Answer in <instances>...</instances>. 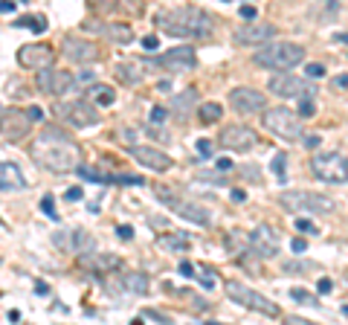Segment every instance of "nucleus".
<instances>
[{"mask_svg":"<svg viewBox=\"0 0 348 325\" xmlns=\"http://www.w3.org/2000/svg\"><path fill=\"white\" fill-rule=\"evenodd\" d=\"M32 160L53 174H70L81 166V145L58 125H44L29 148Z\"/></svg>","mask_w":348,"mask_h":325,"instance_id":"nucleus-1","label":"nucleus"},{"mask_svg":"<svg viewBox=\"0 0 348 325\" xmlns=\"http://www.w3.org/2000/svg\"><path fill=\"white\" fill-rule=\"evenodd\" d=\"M157 29L171 38H209L215 29V18L209 12L197 9V6H177V9H166L157 15Z\"/></svg>","mask_w":348,"mask_h":325,"instance_id":"nucleus-2","label":"nucleus"},{"mask_svg":"<svg viewBox=\"0 0 348 325\" xmlns=\"http://www.w3.org/2000/svg\"><path fill=\"white\" fill-rule=\"evenodd\" d=\"M305 61V47L293 41H279V44H261V50L252 53V64L261 70L290 73L293 67Z\"/></svg>","mask_w":348,"mask_h":325,"instance_id":"nucleus-3","label":"nucleus"},{"mask_svg":"<svg viewBox=\"0 0 348 325\" xmlns=\"http://www.w3.org/2000/svg\"><path fill=\"white\" fill-rule=\"evenodd\" d=\"M279 203L287 212H308V215H328L334 212V198L322 195V192H311V189H290L279 195Z\"/></svg>","mask_w":348,"mask_h":325,"instance_id":"nucleus-4","label":"nucleus"},{"mask_svg":"<svg viewBox=\"0 0 348 325\" xmlns=\"http://www.w3.org/2000/svg\"><path fill=\"white\" fill-rule=\"evenodd\" d=\"M223 290H226V299H232L235 305L247 308V311H256L261 316H270V319H276L282 311H279L276 302H270L267 296H261L259 290H252L250 285H244L238 279H226L223 282Z\"/></svg>","mask_w":348,"mask_h":325,"instance_id":"nucleus-5","label":"nucleus"},{"mask_svg":"<svg viewBox=\"0 0 348 325\" xmlns=\"http://www.w3.org/2000/svg\"><path fill=\"white\" fill-rule=\"evenodd\" d=\"M264 128H267L270 134H276L279 140H285V143H302V117L290 108H267V113L261 117Z\"/></svg>","mask_w":348,"mask_h":325,"instance_id":"nucleus-6","label":"nucleus"},{"mask_svg":"<svg viewBox=\"0 0 348 325\" xmlns=\"http://www.w3.org/2000/svg\"><path fill=\"white\" fill-rule=\"evenodd\" d=\"M311 172L313 177H319L325 183H348V157L337 151H322V154H313L311 160Z\"/></svg>","mask_w":348,"mask_h":325,"instance_id":"nucleus-7","label":"nucleus"},{"mask_svg":"<svg viewBox=\"0 0 348 325\" xmlns=\"http://www.w3.org/2000/svg\"><path fill=\"white\" fill-rule=\"evenodd\" d=\"M55 117L61 119V122H67L70 128H90V125H99V122H102L99 108L90 105L87 99L58 102V105H55Z\"/></svg>","mask_w":348,"mask_h":325,"instance_id":"nucleus-8","label":"nucleus"},{"mask_svg":"<svg viewBox=\"0 0 348 325\" xmlns=\"http://www.w3.org/2000/svg\"><path fill=\"white\" fill-rule=\"evenodd\" d=\"M157 198H160L174 215H180L183 221H189V224H197V226H209V224H212V215H209L203 206H197V203H192V200L177 198V195H171V192L163 189V186H157Z\"/></svg>","mask_w":348,"mask_h":325,"instance_id":"nucleus-9","label":"nucleus"},{"mask_svg":"<svg viewBox=\"0 0 348 325\" xmlns=\"http://www.w3.org/2000/svg\"><path fill=\"white\" fill-rule=\"evenodd\" d=\"M267 90L273 96H279V99H299V96H313L316 87L308 79H299L293 73H276L267 81Z\"/></svg>","mask_w":348,"mask_h":325,"instance_id":"nucleus-10","label":"nucleus"},{"mask_svg":"<svg viewBox=\"0 0 348 325\" xmlns=\"http://www.w3.org/2000/svg\"><path fill=\"white\" fill-rule=\"evenodd\" d=\"M151 67L157 70H166V73H186V70H195L197 67V55H195V47H174L169 53L163 55H154L151 58Z\"/></svg>","mask_w":348,"mask_h":325,"instance_id":"nucleus-11","label":"nucleus"},{"mask_svg":"<svg viewBox=\"0 0 348 325\" xmlns=\"http://www.w3.org/2000/svg\"><path fill=\"white\" fill-rule=\"evenodd\" d=\"M35 84L47 96H64L76 87V76L67 70H58V67H44V70L35 73Z\"/></svg>","mask_w":348,"mask_h":325,"instance_id":"nucleus-12","label":"nucleus"},{"mask_svg":"<svg viewBox=\"0 0 348 325\" xmlns=\"http://www.w3.org/2000/svg\"><path fill=\"white\" fill-rule=\"evenodd\" d=\"M29 128H32V119L27 117V110L6 108L0 113V136L6 143H20L29 134Z\"/></svg>","mask_w":348,"mask_h":325,"instance_id":"nucleus-13","label":"nucleus"},{"mask_svg":"<svg viewBox=\"0 0 348 325\" xmlns=\"http://www.w3.org/2000/svg\"><path fill=\"white\" fill-rule=\"evenodd\" d=\"M279 29L273 24H264V20H250L247 27L235 29L232 32V44L238 47H259V44H267L270 38H276Z\"/></svg>","mask_w":348,"mask_h":325,"instance_id":"nucleus-14","label":"nucleus"},{"mask_svg":"<svg viewBox=\"0 0 348 325\" xmlns=\"http://www.w3.org/2000/svg\"><path fill=\"white\" fill-rule=\"evenodd\" d=\"M229 105L235 108V113H261L267 110V96L261 90H252V87H235L229 90Z\"/></svg>","mask_w":348,"mask_h":325,"instance_id":"nucleus-15","label":"nucleus"},{"mask_svg":"<svg viewBox=\"0 0 348 325\" xmlns=\"http://www.w3.org/2000/svg\"><path fill=\"white\" fill-rule=\"evenodd\" d=\"M256 143H259V136H256V131H252L250 125H226L221 131V145L226 148V151H250V148H256Z\"/></svg>","mask_w":348,"mask_h":325,"instance_id":"nucleus-16","label":"nucleus"},{"mask_svg":"<svg viewBox=\"0 0 348 325\" xmlns=\"http://www.w3.org/2000/svg\"><path fill=\"white\" fill-rule=\"evenodd\" d=\"M55 61V50L47 44H24L18 50V64L27 67V70H44V67H53Z\"/></svg>","mask_w":348,"mask_h":325,"instance_id":"nucleus-17","label":"nucleus"},{"mask_svg":"<svg viewBox=\"0 0 348 325\" xmlns=\"http://www.w3.org/2000/svg\"><path fill=\"white\" fill-rule=\"evenodd\" d=\"M61 53H64V58H70L73 64H90V61H96L99 55H102L93 41H87V38H76V35L64 38Z\"/></svg>","mask_w":348,"mask_h":325,"instance_id":"nucleus-18","label":"nucleus"},{"mask_svg":"<svg viewBox=\"0 0 348 325\" xmlns=\"http://www.w3.org/2000/svg\"><path fill=\"white\" fill-rule=\"evenodd\" d=\"M131 160H136L140 166L151 169V172H169L174 160L166 151L154 148V145H131Z\"/></svg>","mask_w":348,"mask_h":325,"instance_id":"nucleus-19","label":"nucleus"},{"mask_svg":"<svg viewBox=\"0 0 348 325\" xmlns=\"http://www.w3.org/2000/svg\"><path fill=\"white\" fill-rule=\"evenodd\" d=\"M250 253H256L259 259H276L279 253V233L273 226H256L250 233Z\"/></svg>","mask_w":348,"mask_h":325,"instance_id":"nucleus-20","label":"nucleus"},{"mask_svg":"<svg viewBox=\"0 0 348 325\" xmlns=\"http://www.w3.org/2000/svg\"><path fill=\"white\" fill-rule=\"evenodd\" d=\"M87 32H96V35H105L107 41H113L119 47H128L134 41V29L131 24H102V20H87L84 24Z\"/></svg>","mask_w":348,"mask_h":325,"instance_id":"nucleus-21","label":"nucleus"},{"mask_svg":"<svg viewBox=\"0 0 348 325\" xmlns=\"http://www.w3.org/2000/svg\"><path fill=\"white\" fill-rule=\"evenodd\" d=\"M79 267H84L90 273H110V270L122 267V259L113 253H96V250H90V253H79Z\"/></svg>","mask_w":348,"mask_h":325,"instance_id":"nucleus-22","label":"nucleus"},{"mask_svg":"<svg viewBox=\"0 0 348 325\" xmlns=\"http://www.w3.org/2000/svg\"><path fill=\"white\" fill-rule=\"evenodd\" d=\"M157 247L166 250V253H186L192 247V235L189 233H166V235H157Z\"/></svg>","mask_w":348,"mask_h":325,"instance_id":"nucleus-23","label":"nucleus"},{"mask_svg":"<svg viewBox=\"0 0 348 325\" xmlns=\"http://www.w3.org/2000/svg\"><path fill=\"white\" fill-rule=\"evenodd\" d=\"M0 189H27V177L15 163H0Z\"/></svg>","mask_w":348,"mask_h":325,"instance_id":"nucleus-24","label":"nucleus"},{"mask_svg":"<svg viewBox=\"0 0 348 325\" xmlns=\"http://www.w3.org/2000/svg\"><path fill=\"white\" fill-rule=\"evenodd\" d=\"M113 76H116V81H122V84H140V81L145 79V70L136 61H119L113 67Z\"/></svg>","mask_w":348,"mask_h":325,"instance_id":"nucleus-25","label":"nucleus"},{"mask_svg":"<svg viewBox=\"0 0 348 325\" xmlns=\"http://www.w3.org/2000/svg\"><path fill=\"white\" fill-rule=\"evenodd\" d=\"M195 102H197V90H195V87H186L183 93L174 96L171 110L177 113V119H189V113H195Z\"/></svg>","mask_w":348,"mask_h":325,"instance_id":"nucleus-26","label":"nucleus"},{"mask_svg":"<svg viewBox=\"0 0 348 325\" xmlns=\"http://www.w3.org/2000/svg\"><path fill=\"white\" fill-rule=\"evenodd\" d=\"M122 288L125 290H131V293H148V288H151V282H148V276L145 273H140V270H128V273H122Z\"/></svg>","mask_w":348,"mask_h":325,"instance_id":"nucleus-27","label":"nucleus"},{"mask_svg":"<svg viewBox=\"0 0 348 325\" xmlns=\"http://www.w3.org/2000/svg\"><path fill=\"white\" fill-rule=\"evenodd\" d=\"M223 117V108L218 102H203L200 108H197V119L203 122V125H215V122H221Z\"/></svg>","mask_w":348,"mask_h":325,"instance_id":"nucleus-28","label":"nucleus"},{"mask_svg":"<svg viewBox=\"0 0 348 325\" xmlns=\"http://www.w3.org/2000/svg\"><path fill=\"white\" fill-rule=\"evenodd\" d=\"M226 247H229V253H244V247L250 250V235H244L241 229H229L226 233Z\"/></svg>","mask_w":348,"mask_h":325,"instance_id":"nucleus-29","label":"nucleus"},{"mask_svg":"<svg viewBox=\"0 0 348 325\" xmlns=\"http://www.w3.org/2000/svg\"><path fill=\"white\" fill-rule=\"evenodd\" d=\"M84 96H96L99 108H107V105H113V99H116V93L110 90V87H102V84H93V87H87V90H84Z\"/></svg>","mask_w":348,"mask_h":325,"instance_id":"nucleus-30","label":"nucleus"},{"mask_svg":"<svg viewBox=\"0 0 348 325\" xmlns=\"http://www.w3.org/2000/svg\"><path fill=\"white\" fill-rule=\"evenodd\" d=\"M76 174H79L81 180H87V183H99V186H107V177H110V174L99 172V169H93V166H79V169H76Z\"/></svg>","mask_w":348,"mask_h":325,"instance_id":"nucleus-31","label":"nucleus"},{"mask_svg":"<svg viewBox=\"0 0 348 325\" xmlns=\"http://www.w3.org/2000/svg\"><path fill=\"white\" fill-rule=\"evenodd\" d=\"M12 24H15V27H27V29H32L35 35H44V32H47V27H50V24H47V18H41V15H35V18L29 15V18L12 20Z\"/></svg>","mask_w":348,"mask_h":325,"instance_id":"nucleus-32","label":"nucleus"},{"mask_svg":"<svg viewBox=\"0 0 348 325\" xmlns=\"http://www.w3.org/2000/svg\"><path fill=\"white\" fill-rule=\"evenodd\" d=\"M107 186H145V180L140 174H110Z\"/></svg>","mask_w":348,"mask_h":325,"instance_id":"nucleus-33","label":"nucleus"},{"mask_svg":"<svg viewBox=\"0 0 348 325\" xmlns=\"http://www.w3.org/2000/svg\"><path fill=\"white\" fill-rule=\"evenodd\" d=\"M87 6L96 15H110V12L119 9V0H87Z\"/></svg>","mask_w":348,"mask_h":325,"instance_id":"nucleus-34","label":"nucleus"},{"mask_svg":"<svg viewBox=\"0 0 348 325\" xmlns=\"http://www.w3.org/2000/svg\"><path fill=\"white\" fill-rule=\"evenodd\" d=\"M293 229H296L299 235H313V238L319 235V229H316V224H313L311 218H296V221H293Z\"/></svg>","mask_w":348,"mask_h":325,"instance_id":"nucleus-35","label":"nucleus"},{"mask_svg":"<svg viewBox=\"0 0 348 325\" xmlns=\"http://www.w3.org/2000/svg\"><path fill=\"white\" fill-rule=\"evenodd\" d=\"M296 113L302 119H311L313 113H316V102H313V96H299V108H296Z\"/></svg>","mask_w":348,"mask_h":325,"instance_id":"nucleus-36","label":"nucleus"},{"mask_svg":"<svg viewBox=\"0 0 348 325\" xmlns=\"http://www.w3.org/2000/svg\"><path fill=\"white\" fill-rule=\"evenodd\" d=\"M270 169H273V174L279 177V183H285V169H287V154H276L273 157V163H270Z\"/></svg>","mask_w":348,"mask_h":325,"instance_id":"nucleus-37","label":"nucleus"},{"mask_svg":"<svg viewBox=\"0 0 348 325\" xmlns=\"http://www.w3.org/2000/svg\"><path fill=\"white\" fill-rule=\"evenodd\" d=\"M290 299L299 302V305H316V299H313L305 288H290Z\"/></svg>","mask_w":348,"mask_h":325,"instance_id":"nucleus-38","label":"nucleus"},{"mask_svg":"<svg viewBox=\"0 0 348 325\" xmlns=\"http://www.w3.org/2000/svg\"><path fill=\"white\" fill-rule=\"evenodd\" d=\"M41 212H44L47 218L58 221V212H55V200H53V195H44V198H41Z\"/></svg>","mask_w":348,"mask_h":325,"instance_id":"nucleus-39","label":"nucleus"},{"mask_svg":"<svg viewBox=\"0 0 348 325\" xmlns=\"http://www.w3.org/2000/svg\"><path fill=\"white\" fill-rule=\"evenodd\" d=\"M140 316H143V319H151V322H160V325H169V322H171L169 316L160 314V311H154V308H145V311H143Z\"/></svg>","mask_w":348,"mask_h":325,"instance_id":"nucleus-40","label":"nucleus"},{"mask_svg":"<svg viewBox=\"0 0 348 325\" xmlns=\"http://www.w3.org/2000/svg\"><path fill=\"white\" fill-rule=\"evenodd\" d=\"M148 119H151L154 125H160V122H166V119H169V110L163 108V105H154L151 113H148Z\"/></svg>","mask_w":348,"mask_h":325,"instance_id":"nucleus-41","label":"nucleus"},{"mask_svg":"<svg viewBox=\"0 0 348 325\" xmlns=\"http://www.w3.org/2000/svg\"><path fill=\"white\" fill-rule=\"evenodd\" d=\"M197 180H203V183H215V186L226 183V180L221 177V174H215V172H197Z\"/></svg>","mask_w":348,"mask_h":325,"instance_id":"nucleus-42","label":"nucleus"},{"mask_svg":"<svg viewBox=\"0 0 348 325\" xmlns=\"http://www.w3.org/2000/svg\"><path fill=\"white\" fill-rule=\"evenodd\" d=\"M285 270L287 273H302V270H313V264L311 262H287Z\"/></svg>","mask_w":348,"mask_h":325,"instance_id":"nucleus-43","label":"nucleus"},{"mask_svg":"<svg viewBox=\"0 0 348 325\" xmlns=\"http://www.w3.org/2000/svg\"><path fill=\"white\" fill-rule=\"evenodd\" d=\"M140 47H143L145 53H154V50L160 47V38H157V35H145L143 41H140Z\"/></svg>","mask_w":348,"mask_h":325,"instance_id":"nucleus-44","label":"nucleus"},{"mask_svg":"<svg viewBox=\"0 0 348 325\" xmlns=\"http://www.w3.org/2000/svg\"><path fill=\"white\" fill-rule=\"evenodd\" d=\"M305 76H308V79H322V76H325V67H322V64H308V67H305Z\"/></svg>","mask_w":348,"mask_h":325,"instance_id":"nucleus-45","label":"nucleus"},{"mask_svg":"<svg viewBox=\"0 0 348 325\" xmlns=\"http://www.w3.org/2000/svg\"><path fill=\"white\" fill-rule=\"evenodd\" d=\"M116 235H119L122 241H131V238H134V226H131V224H119V226H116Z\"/></svg>","mask_w":348,"mask_h":325,"instance_id":"nucleus-46","label":"nucleus"},{"mask_svg":"<svg viewBox=\"0 0 348 325\" xmlns=\"http://www.w3.org/2000/svg\"><path fill=\"white\" fill-rule=\"evenodd\" d=\"M331 87H334V90H345V87H348V73L334 76V79H331Z\"/></svg>","mask_w":348,"mask_h":325,"instance_id":"nucleus-47","label":"nucleus"},{"mask_svg":"<svg viewBox=\"0 0 348 325\" xmlns=\"http://www.w3.org/2000/svg\"><path fill=\"white\" fill-rule=\"evenodd\" d=\"M319 143H322V136H316V134H305L302 136V145L305 148H311V151L313 148H319Z\"/></svg>","mask_w":348,"mask_h":325,"instance_id":"nucleus-48","label":"nucleus"},{"mask_svg":"<svg viewBox=\"0 0 348 325\" xmlns=\"http://www.w3.org/2000/svg\"><path fill=\"white\" fill-rule=\"evenodd\" d=\"M177 270H180V276H186V279H195V264H192V262H180V267H177Z\"/></svg>","mask_w":348,"mask_h":325,"instance_id":"nucleus-49","label":"nucleus"},{"mask_svg":"<svg viewBox=\"0 0 348 325\" xmlns=\"http://www.w3.org/2000/svg\"><path fill=\"white\" fill-rule=\"evenodd\" d=\"M81 195H84V192H81V186H73V189H67V192H64V200H70V203H76V200H81Z\"/></svg>","mask_w":348,"mask_h":325,"instance_id":"nucleus-50","label":"nucleus"},{"mask_svg":"<svg viewBox=\"0 0 348 325\" xmlns=\"http://www.w3.org/2000/svg\"><path fill=\"white\" fill-rule=\"evenodd\" d=\"M197 154L200 157H212V143L209 140H197Z\"/></svg>","mask_w":348,"mask_h":325,"instance_id":"nucleus-51","label":"nucleus"},{"mask_svg":"<svg viewBox=\"0 0 348 325\" xmlns=\"http://www.w3.org/2000/svg\"><path fill=\"white\" fill-rule=\"evenodd\" d=\"M27 117L32 119V122H44V110L38 108V105H32V108H27Z\"/></svg>","mask_w":348,"mask_h":325,"instance_id":"nucleus-52","label":"nucleus"},{"mask_svg":"<svg viewBox=\"0 0 348 325\" xmlns=\"http://www.w3.org/2000/svg\"><path fill=\"white\" fill-rule=\"evenodd\" d=\"M238 15H241V18H247V20H256V15H259V12H256V6H241V9H238Z\"/></svg>","mask_w":348,"mask_h":325,"instance_id":"nucleus-53","label":"nucleus"},{"mask_svg":"<svg viewBox=\"0 0 348 325\" xmlns=\"http://www.w3.org/2000/svg\"><path fill=\"white\" fill-rule=\"evenodd\" d=\"M290 247H293V253H305V250H308V241H305V238H293Z\"/></svg>","mask_w":348,"mask_h":325,"instance_id":"nucleus-54","label":"nucleus"},{"mask_svg":"<svg viewBox=\"0 0 348 325\" xmlns=\"http://www.w3.org/2000/svg\"><path fill=\"white\" fill-rule=\"evenodd\" d=\"M215 169H218V172H229V169H232V160L221 157V160H215Z\"/></svg>","mask_w":348,"mask_h":325,"instance_id":"nucleus-55","label":"nucleus"},{"mask_svg":"<svg viewBox=\"0 0 348 325\" xmlns=\"http://www.w3.org/2000/svg\"><path fill=\"white\" fill-rule=\"evenodd\" d=\"M232 200H235V203H241V200H247V192L244 189H232V195H229Z\"/></svg>","mask_w":348,"mask_h":325,"instance_id":"nucleus-56","label":"nucleus"},{"mask_svg":"<svg viewBox=\"0 0 348 325\" xmlns=\"http://www.w3.org/2000/svg\"><path fill=\"white\" fill-rule=\"evenodd\" d=\"M331 288H334L331 279H319V293H331Z\"/></svg>","mask_w":348,"mask_h":325,"instance_id":"nucleus-57","label":"nucleus"},{"mask_svg":"<svg viewBox=\"0 0 348 325\" xmlns=\"http://www.w3.org/2000/svg\"><path fill=\"white\" fill-rule=\"evenodd\" d=\"M157 90H160V93H171V81H169V79L157 81Z\"/></svg>","mask_w":348,"mask_h":325,"instance_id":"nucleus-58","label":"nucleus"},{"mask_svg":"<svg viewBox=\"0 0 348 325\" xmlns=\"http://www.w3.org/2000/svg\"><path fill=\"white\" fill-rule=\"evenodd\" d=\"M35 293L47 296V293H50V285H47V282H35Z\"/></svg>","mask_w":348,"mask_h":325,"instance_id":"nucleus-59","label":"nucleus"},{"mask_svg":"<svg viewBox=\"0 0 348 325\" xmlns=\"http://www.w3.org/2000/svg\"><path fill=\"white\" fill-rule=\"evenodd\" d=\"M0 12H15V3L12 0H0Z\"/></svg>","mask_w":348,"mask_h":325,"instance_id":"nucleus-60","label":"nucleus"},{"mask_svg":"<svg viewBox=\"0 0 348 325\" xmlns=\"http://www.w3.org/2000/svg\"><path fill=\"white\" fill-rule=\"evenodd\" d=\"M334 44H348V32H337V35H334Z\"/></svg>","mask_w":348,"mask_h":325,"instance_id":"nucleus-61","label":"nucleus"},{"mask_svg":"<svg viewBox=\"0 0 348 325\" xmlns=\"http://www.w3.org/2000/svg\"><path fill=\"white\" fill-rule=\"evenodd\" d=\"M20 319V311H9V322H18Z\"/></svg>","mask_w":348,"mask_h":325,"instance_id":"nucleus-62","label":"nucleus"},{"mask_svg":"<svg viewBox=\"0 0 348 325\" xmlns=\"http://www.w3.org/2000/svg\"><path fill=\"white\" fill-rule=\"evenodd\" d=\"M342 314H345V316H348V305H345V308H342Z\"/></svg>","mask_w":348,"mask_h":325,"instance_id":"nucleus-63","label":"nucleus"}]
</instances>
